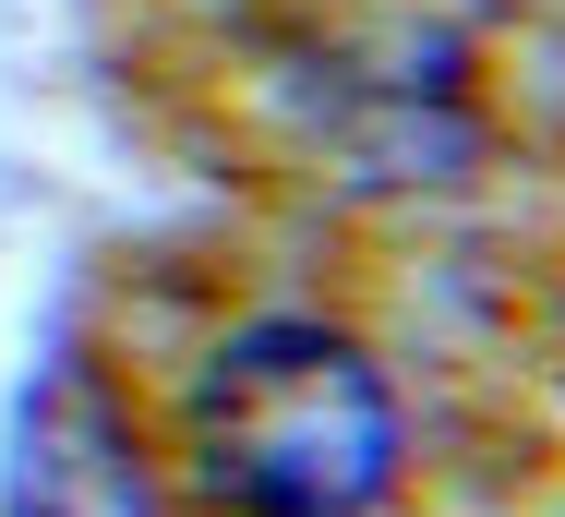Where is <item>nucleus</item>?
I'll return each mask as SVG.
<instances>
[{
	"instance_id": "1",
	"label": "nucleus",
	"mask_w": 565,
	"mask_h": 517,
	"mask_svg": "<svg viewBox=\"0 0 565 517\" xmlns=\"http://www.w3.org/2000/svg\"><path fill=\"white\" fill-rule=\"evenodd\" d=\"M181 433L217 517H373L397 494V398L338 325H241Z\"/></svg>"
},
{
	"instance_id": "2",
	"label": "nucleus",
	"mask_w": 565,
	"mask_h": 517,
	"mask_svg": "<svg viewBox=\"0 0 565 517\" xmlns=\"http://www.w3.org/2000/svg\"><path fill=\"white\" fill-rule=\"evenodd\" d=\"M0 517H157L145 445L120 398L85 361H49L12 398V445H0Z\"/></svg>"
}]
</instances>
